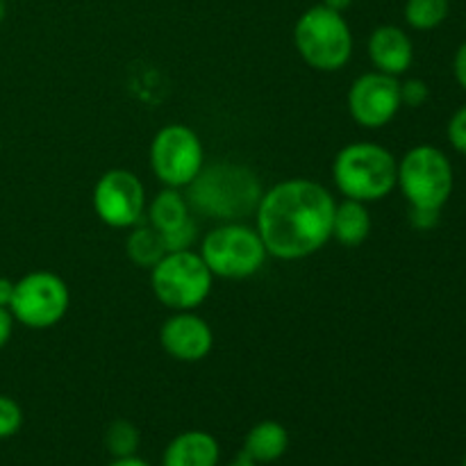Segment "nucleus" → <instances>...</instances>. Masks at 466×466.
<instances>
[{
    "label": "nucleus",
    "mask_w": 466,
    "mask_h": 466,
    "mask_svg": "<svg viewBox=\"0 0 466 466\" xmlns=\"http://www.w3.org/2000/svg\"><path fill=\"white\" fill-rule=\"evenodd\" d=\"M335 196L308 177H291L262 191L255 209V230L267 253L296 262L319 253L332 239Z\"/></svg>",
    "instance_id": "obj_1"
},
{
    "label": "nucleus",
    "mask_w": 466,
    "mask_h": 466,
    "mask_svg": "<svg viewBox=\"0 0 466 466\" xmlns=\"http://www.w3.org/2000/svg\"><path fill=\"white\" fill-rule=\"evenodd\" d=\"M189 208L217 221L232 223L250 217L262 198V185L250 168L241 164L217 162L203 167V171L191 182Z\"/></svg>",
    "instance_id": "obj_2"
},
{
    "label": "nucleus",
    "mask_w": 466,
    "mask_h": 466,
    "mask_svg": "<svg viewBox=\"0 0 466 466\" xmlns=\"http://www.w3.org/2000/svg\"><path fill=\"white\" fill-rule=\"evenodd\" d=\"M332 180L344 198L376 203L387 198L399 185V159L385 146L355 141L337 153Z\"/></svg>",
    "instance_id": "obj_3"
},
{
    "label": "nucleus",
    "mask_w": 466,
    "mask_h": 466,
    "mask_svg": "<svg viewBox=\"0 0 466 466\" xmlns=\"http://www.w3.org/2000/svg\"><path fill=\"white\" fill-rule=\"evenodd\" d=\"M294 44L308 66L335 73L346 66L353 55V32L344 14L314 5L296 21Z\"/></svg>",
    "instance_id": "obj_4"
},
{
    "label": "nucleus",
    "mask_w": 466,
    "mask_h": 466,
    "mask_svg": "<svg viewBox=\"0 0 466 466\" xmlns=\"http://www.w3.org/2000/svg\"><path fill=\"white\" fill-rule=\"evenodd\" d=\"M200 258L205 259L214 278L246 280L259 273L268 253L262 237L246 223H221L200 241Z\"/></svg>",
    "instance_id": "obj_5"
},
{
    "label": "nucleus",
    "mask_w": 466,
    "mask_h": 466,
    "mask_svg": "<svg viewBox=\"0 0 466 466\" xmlns=\"http://www.w3.org/2000/svg\"><path fill=\"white\" fill-rule=\"evenodd\" d=\"M214 276L200 253L176 250L167 253L150 268V287L162 305L176 312H191L212 294Z\"/></svg>",
    "instance_id": "obj_6"
},
{
    "label": "nucleus",
    "mask_w": 466,
    "mask_h": 466,
    "mask_svg": "<svg viewBox=\"0 0 466 466\" xmlns=\"http://www.w3.org/2000/svg\"><path fill=\"white\" fill-rule=\"evenodd\" d=\"M399 187L410 208L441 209L455 187L453 164L437 146H414L399 159Z\"/></svg>",
    "instance_id": "obj_7"
},
{
    "label": "nucleus",
    "mask_w": 466,
    "mask_h": 466,
    "mask_svg": "<svg viewBox=\"0 0 466 466\" xmlns=\"http://www.w3.org/2000/svg\"><path fill=\"white\" fill-rule=\"evenodd\" d=\"M205 167L203 141L185 123H168L150 144V168L164 187L187 189Z\"/></svg>",
    "instance_id": "obj_8"
},
{
    "label": "nucleus",
    "mask_w": 466,
    "mask_h": 466,
    "mask_svg": "<svg viewBox=\"0 0 466 466\" xmlns=\"http://www.w3.org/2000/svg\"><path fill=\"white\" fill-rule=\"evenodd\" d=\"M68 305H71V291L57 273L32 271L14 282L9 312L14 321L30 330H48L66 317Z\"/></svg>",
    "instance_id": "obj_9"
},
{
    "label": "nucleus",
    "mask_w": 466,
    "mask_h": 466,
    "mask_svg": "<svg viewBox=\"0 0 466 466\" xmlns=\"http://www.w3.org/2000/svg\"><path fill=\"white\" fill-rule=\"evenodd\" d=\"M146 209L144 182L126 168H112L103 173L94 187V212L105 226L135 228L139 226Z\"/></svg>",
    "instance_id": "obj_10"
},
{
    "label": "nucleus",
    "mask_w": 466,
    "mask_h": 466,
    "mask_svg": "<svg viewBox=\"0 0 466 466\" xmlns=\"http://www.w3.org/2000/svg\"><path fill=\"white\" fill-rule=\"evenodd\" d=\"M400 103L399 77L371 71L360 76L349 89V112L360 127L380 130L396 118Z\"/></svg>",
    "instance_id": "obj_11"
},
{
    "label": "nucleus",
    "mask_w": 466,
    "mask_h": 466,
    "mask_svg": "<svg viewBox=\"0 0 466 466\" xmlns=\"http://www.w3.org/2000/svg\"><path fill=\"white\" fill-rule=\"evenodd\" d=\"M159 344L177 362H200L214 349V332L203 317L191 312H176L164 321Z\"/></svg>",
    "instance_id": "obj_12"
},
{
    "label": "nucleus",
    "mask_w": 466,
    "mask_h": 466,
    "mask_svg": "<svg viewBox=\"0 0 466 466\" xmlns=\"http://www.w3.org/2000/svg\"><path fill=\"white\" fill-rule=\"evenodd\" d=\"M369 59L376 71L387 76H403L414 62V44L399 25H380L369 36Z\"/></svg>",
    "instance_id": "obj_13"
},
{
    "label": "nucleus",
    "mask_w": 466,
    "mask_h": 466,
    "mask_svg": "<svg viewBox=\"0 0 466 466\" xmlns=\"http://www.w3.org/2000/svg\"><path fill=\"white\" fill-rule=\"evenodd\" d=\"M221 446L205 431L180 432L168 441L162 466H218Z\"/></svg>",
    "instance_id": "obj_14"
},
{
    "label": "nucleus",
    "mask_w": 466,
    "mask_h": 466,
    "mask_svg": "<svg viewBox=\"0 0 466 466\" xmlns=\"http://www.w3.org/2000/svg\"><path fill=\"white\" fill-rule=\"evenodd\" d=\"M289 449V432L282 423L271 421H259L246 432L244 437V451L241 455H246L248 460H253L255 464H273L282 458Z\"/></svg>",
    "instance_id": "obj_15"
},
{
    "label": "nucleus",
    "mask_w": 466,
    "mask_h": 466,
    "mask_svg": "<svg viewBox=\"0 0 466 466\" xmlns=\"http://www.w3.org/2000/svg\"><path fill=\"white\" fill-rule=\"evenodd\" d=\"M371 214H369L367 203L360 200L344 198L341 203L335 205V214H332V239L339 241L341 246H355L364 244L371 235Z\"/></svg>",
    "instance_id": "obj_16"
},
{
    "label": "nucleus",
    "mask_w": 466,
    "mask_h": 466,
    "mask_svg": "<svg viewBox=\"0 0 466 466\" xmlns=\"http://www.w3.org/2000/svg\"><path fill=\"white\" fill-rule=\"evenodd\" d=\"M189 218V200H187L185 194H180V189H171V187L159 191L148 208V223L159 232L173 230V228L182 226Z\"/></svg>",
    "instance_id": "obj_17"
},
{
    "label": "nucleus",
    "mask_w": 466,
    "mask_h": 466,
    "mask_svg": "<svg viewBox=\"0 0 466 466\" xmlns=\"http://www.w3.org/2000/svg\"><path fill=\"white\" fill-rule=\"evenodd\" d=\"M127 258L141 268H153L159 259L167 255V248H164V241L159 230H155L153 226H135L132 228L130 237L126 241Z\"/></svg>",
    "instance_id": "obj_18"
},
{
    "label": "nucleus",
    "mask_w": 466,
    "mask_h": 466,
    "mask_svg": "<svg viewBox=\"0 0 466 466\" xmlns=\"http://www.w3.org/2000/svg\"><path fill=\"white\" fill-rule=\"evenodd\" d=\"M403 14L408 25L414 30H435L449 18L451 0H408Z\"/></svg>",
    "instance_id": "obj_19"
},
{
    "label": "nucleus",
    "mask_w": 466,
    "mask_h": 466,
    "mask_svg": "<svg viewBox=\"0 0 466 466\" xmlns=\"http://www.w3.org/2000/svg\"><path fill=\"white\" fill-rule=\"evenodd\" d=\"M103 444L114 460L130 458V455H137V449H139L141 444V432L139 428L132 421H127V419H114V421L105 428Z\"/></svg>",
    "instance_id": "obj_20"
},
{
    "label": "nucleus",
    "mask_w": 466,
    "mask_h": 466,
    "mask_svg": "<svg viewBox=\"0 0 466 466\" xmlns=\"http://www.w3.org/2000/svg\"><path fill=\"white\" fill-rule=\"evenodd\" d=\"M159 235H162L167 253H176V250H189L191 246H194L196 237H198V228H196L194 217H191L189 221H185L182 226L173 228V230L168 232H159Z\"/></svg>",
    "instance_id": "obj_21"
},
{
    "label": "nucleus",
    "mask_w": 466,
    "mask_h": 466,
    "mask_svg": "<svg viewBox=\"0 0 466 466\" xmlns=\"http://www.w3.org/2000/svg\"><path fill=\"white\" fill-rule=\"evenodd\" d=\"M23 426V410L12 396L0 394V440H9Z\"/></svg>",
    "instance_id": "obj_22"
},
{
    "label": "nucleus",
    "mask_w": 466,
    "mask_h": 466,
    "mask_svg": "<svg viewBox=\"0 0 466 466\" xmlns=\"http://www.w3.org/2000/svg\"><path fill=\"white\" fill-rule=\"evenodd\" d=\"M431 98V89H428V85L423 80H419V77H410V80L400 82V103H403V107H421V105H426V100Z\"/></svg>",
    "instance_id": "obj_23"
},
{
    "label": "nucleus",
    "mask_w": 466,
    "mask_h": 466,
    "mask_svg": "<svg viewBox=\"0 0 466 466\" xmlns=\"http://www.w3.org/2000/svg\"><path fill=\"white\" fill-rule=\"evenodd\" d=\"M446 135H449L451 146H453L458 153L466 155V105H462V107L451 116Z\"/></svg>",
    "instance_id": "obj_24"
},
{
    "label": "nucleus",
    "mask_w": 466,
    "mask_h": 466,
    "mask_svg": "<svg viewBox=\"0 0 466 466\" xmlns=\"http://www.w3.org/2000/svg\"><path fill=\"white\" fill-rule=\"evenodd\" d=\"M441 209H421V208H410V223L417 230H432L440 223Z\"/></svg>",
    "instance_id": "obj_25"
},
{
    "label": "nucleus",
    "mask_w": 466,
    "mask_h": 466,
    "mask_svg": "<svg viewBox=\"0 0 466 466\" xmlns=\"http://www.w3.org/2000/svg\"><path fill=\"white\" fill-rule=\"evenodd\" d=\"M453 76L458 80V85L466 91V41L455 50L453 57Z\"/></svg>",
    "instance_id": "obj_26"
},
{
    "label": "nucleus",
    "mask_w": 466,
    "mask_h": 466,
    "mask_svg": "<svg viewBox=\"0 0 466 466\" xmlns=\"http://www.w3.org/2000/svg\"><path fill=\"white\" fill-rule=\"evenodd\" d=\"M14 332V317L7 308H0V350L9 344Z\"/></svg>",
    "instance_id": "obj_27"
},
{
    "label": "nucleus",
    "mask_w": 466,
    "mask_h": 466,
    "mask_svg": "<svg viewBox=\"0 0 466 466\" xmlns=\"http://www.w3.org/2000/svg\"><path fill=\"white\" fill-rule=\"evenodd\" d=\"M14 299V282L9 278L0 276V308H7Z\"/></svg>",
    "instance_id": "obj_28"
},
{
    "label": "nucleus",
    "mask_w": 466,
    "mask_h": 466,
    "mask_svg": "<svg viewBox=\"0 0 466 466\" xmlns=\"http://www.w3.org/2000/svg\"><path fill=\"white\" fill-rule=\"evenodd\" d=\"M105 466H150V464L146 462V460L137 458V455H130V458H116V460H112V462L105 464Z\"/></svg>",
    "instance_id": "obj_29"
},
{
    "label": "nucleus",
    "mask_w": 466,
    "mask_h": 466,
    "mask_svg": "<svg viewBox=\"0 0 466 466\" xmlns=\"http://www.w3.org/2000/svg\"><path fill=\"white\" fill-rule=\"evenodd\" d=\"M321 5H323V7L335 9V12L344 14L346 9H349L350 5H353V0H321Z\"/></svg>",
    "instance_id": "obj_30"
},
{
    "label": "nucleus",
    "mask_w": 466,
    "mask_h": 466,
    "mask_svg": "<svg viewBox=\"0 0 466 466\" xmlns=\"http://www.w3.org/2000/svg\"><path fill=\"white\" fill-rule=\"evenodd\" d=\"M228 466H259V464H255L253 460H248V458H246V455H239V458H237L235 462L228 464Z\"/></svg>",
    "instance_id": "obj_31"
},
{
    "label": "nucleus",
    "mask_w": 466,
    "mask_h": 466,
    "mask_svg": "<svg viewBox=\"0 0 466 466\" xmlns=\"http://www.w3.org/2000/svg\"><path fill=\"white\" fill-rule=\"evenodd\" d=\"M5 16H7V0H0V23L5 21Z\"/></svg>",
    "instance_id": "obj_32"
},
{
    "label": "nucleus",
    "mask_w": 466,
    "mask_h": 466,
    "mask_svg": "<svg viewBox=\"0 0 466 466\" xmlns=\"http://www.w3.org/2000/svg\"><path fill=\"white\" fill-rule=\"evenodd\" d=\"M0 153H3V139H0Z\"/></svg>",
    "instance_id": "obj_33"
},
{
    "label": "nucleus",
    "mask_w": 466,
    "mask_h": 466,
    "mask_svg": "<svg viewBox=\"0 0 466 466\" xmlns=\"http://www.w3.org/2000/svg\"><path fill=\"white\" fill-rule=\"evenodd\" d=\"M462 466H466V458H464V464Z\"/></svg>",
    "instance_id": "obj_34"
}]
</instances>
